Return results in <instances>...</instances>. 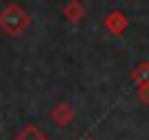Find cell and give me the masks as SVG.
Listing matches in <instances>:
<instances>
[{"label":"cell","mask_w":149,"mask_h":140,"mask_svg":"<svg viewBox=\"0 0 149 140\" xmlns=\"http://www.w3.org/2000/svg\"><path fill=\"white\" fill-rule=\"evenodd\" d=\"M15 140H48V138L37 129L35 125H26L18 136H15Z\"/></svg>","instance_id":"cell-1"}]
</instances>
